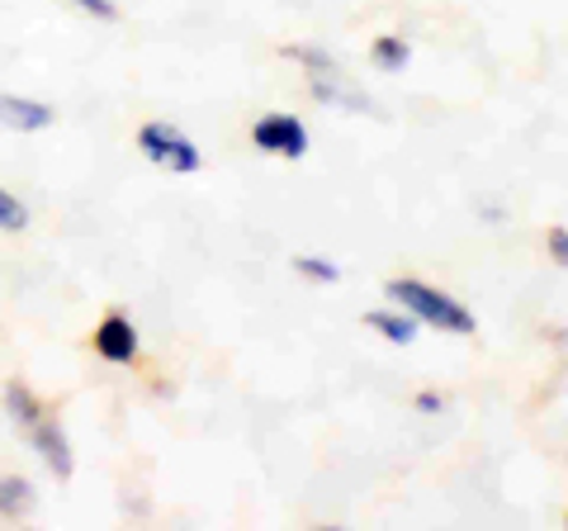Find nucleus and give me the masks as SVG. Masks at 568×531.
<instances>
[{
	"label": "nucleus",
	"mask_w": 568,
	"mask_h": 531,
	"mask_svg": "<svg viewBox=\"0 0 568 531\" xmlns=\"http://www.w3.org/2000/svg\"><path fill=\"white\" fill-rule=\"evenodd\" d=\"M308 91L323 100V104H336V110H351V114H365V110H369V96L355 91V86H346L342 72H317V77L308 81Z\"/></svg>",
	"instance_id": "7"
},
{
	"label": "nucleus",
	"mask_w": 568,
	"mask_h": 531,
	"mask_svg": "<svg viewBox=\"0 0 568 531\" xmlns=\"http://www.w3.org/2000/svg\"><path fill=\"white\" fill-rule=\"evenodd\" d=\"M413 403H417V413H440V409H446V399H440L436 389H422V394H417Z\"/></svg>",
	"instance_id": "17"
},
{
	"label": "nucleus",
	"mask_w": 568,
	"mask_h": 531,
	"mask_svg": "<svg viewBox=\"0 0 568 531\" xmlns=\"http://www.w3.org/2000/svg\"><path fill=\"white\" fill-rule=\"evenodd\" d=\"M294 271L308 275V280H323V285H336V280H342V266L327 261V257H294Z\"/></svg>",
	"instance_id": "13"
},
{
	"label": "nucleus",
	"mask_w": 568,
	"mask_h": 531,
	"mask_svg": "<svg viewBox=\"0 0 568 531\" xmlns=\"http://www.w3.org/2000/svg\"><path fill=\"white\" fill-rule=\"evenodd\" d=\"M6 413H10L14 422H24V428H33V422L43 418V403H39V394H33L29 384L10 380V384H6Z\"/></svg>",
	"instance_id": "10"
},
{
	"label": "nucleus",
	"mask_w": 568,
	"mask_h": 531,
	"mask_svg": "<svg viewBox=\"0 0 568 531\" xmlns=\"http://www.w3.org/2000/svg\"><path fill=\"white\" fill-rule=\"evenodd\" d=\"M95 351L110 365H133L138 361V328L129 323L123 313H110V318H100L95 323Z\"/></svg>",
	"instance_id": "4"
},
{
	"label": "nucleus",
	"mask_w": 568,
	"mask_h": 531,
	"mask_svg": "<svg viewBox=\"0 0 568 531\" xmlns=\"http://www.w3.org/2000/svg\"><path fill=\"white\" fill-rule=\"evenodd\" d=\"M369 62H375L379 72H403V67L413 62V43L398 39V33H379V39L369 43Z\"/></svg>",
	"instance_id": "9"
},
{
	"label": "nucleus",
	"mask_w": 568,
	"mask_h": 531,
	"mask_svg": "<svg viewBox=\"0 0 568 531\" xmlns=\"http://www.w3.org/2000/svg\"><path fill=\"white\" fill-rule=\"evenodd\" d=\"M0 228H6V233H24L29 228V209L14 200L10 190H0Z\"/></svg>",
	"instance_id": "14"
},
{
	"label": "nucleus",
	"mask_w": 568,
	"mask_h": 531,
	"mask_svg": "<svg viewBox=\"0 0 568 531\" xmlns=\"http://www.w3.org/2000/svg\"><path fill=\"white\" fill-rule=\"evenodd\" d=\"M284 58H290V62H304L313 77H317V72H336V58H332V52H327V48H313V43H290V48H284Z\"/></svg>",
	"instance_id": "12"
},
{
	"label": "nucleus",
	"mask_w": 568,
	"mask_h": 531,
	"mask_svg": "<svg viewBox=\"0 0 568 531\" xmlns=\"http://www.w3.org/2000/svg\"><path fill=\"white\" fill-rule=\"evenodd\" d=\"M252 143L265 157H290V162H298V157L308 152V129L298 114H265L252 123Z\"/></svg>",
	"instance_id": "3"
},
{
	"label": "nucleus",
	"mask_w": 568,
	"mask_h": 531,
	"mask_svg": "<svg viewBox=\"0 0 568 531\" xmlns=\"http://www.w3.org/2000/svg\"><path fill=\"white\" fill-rule=\"evenodd\" d=\"M138 148L148 162L156 167H166L175 176H194V171H204V152L194 148V138H185L175 123H162V119H152V123H142L138 129Z\"/></svg>",
	"instance_id": "2"
},
{
	"label": "nucleus",
	"mask_w": 568,
	"mask_h": 531,
	"mask_svg": "<svg viewBox=\"0 0 568 531\" xmlns=\"http://www.w3.org/2000/svg\"><path fill=\"white\" fill-rule=\"evenodd\" d=\"M0 512H6V518H24V512H33V484L20 480V474L0 480Z\"/></svg>",
	"instance_id": "11"
},
{
	"label": "nucleus",
	"mask_w": 568,
	"mask_h": 531,
	"mask_svg": "<svg viewBox=\"0 0 568 531\" xmlns=\"http://www.w3.org/2000/svg\"><path fill=\"white\" fill-rule=\"evenodd\" d=\"M384 294L394 299L398 309H407L417 318V323H432V328H440V332H474L478 328V318H474V309H465L455 294H446V290H436V285H426V280H413V275H403V280H388L384 285Z\"/></svg>",
	"instance_id": "1"
},
{
	"label": "nucleus",
	"mask_w": 568,
	"mask_h": 531,
	"mask_svg": "<svg viewBox=\"0 0 568 531\" xmlns=\"http://www.w3.org/2000/svg\"><path fill=\"white\" fill-rule=\"evenodd\" d=\"M365 328H375L384 342H394V347H407V342H417V318L413 313H398V309H369L365 313Z\"/></svg>",
	"instance_id": "8"
},
{
	"label": "nucleus",
	"mask_w": 568,
	"mask_h": 531,
	"mask_svg": "<svg viewBox=\"0 0 568 531\" xmlns=\"http://www.w3.org/2000/svg\"><path fill=\"white\" fill-rule=\"evenodd\" d=\"M77 10H85V14H95V20H119V6L114 0H71Z\"/></svg>",
	"instance_id": "16"
},
{
	"label": "nucleus",
	"mask_w": 568,
	"mask_h": 531,
	"mask_svg": "<svg viewBox=\"0 0 568 531\" xmlns=\"http://www.w3.org/2000/svg\"><path fill=\"white\" fill-rule=\"evenodd\" d=\"M0 123L14 133H39L58 123V110L43 100H24V96H0Z\"/></svg>",
	"instance_id": "6"
},
{
	"label": "nucleus",
	"mask_w": 568,
	"mask_h": 531,
	"mask_svg": "<svg viewBox=\"0 0 568 531\" xmlns=\"http://www.w3.org/2000/svg\"><path fill=\"white\" fill-rule=\"evenodd\" d=\"M549 261H555V266L568 261V228H564V223L549 228Z\"/></svg>",
	"instance_id": "15"
},
{
	"label": "nucleus",
	"mask_w": 568,
	"mask_h": 531,
	"mask_svg": "<svg viewBox=\"0 0 568 531\" xmlns=\"http://www.w3.org/2000/svg\"><path fill=\"white\" fill-rule=\"evenodd\" d=\"M29 432H33V451L43 455V465L58 474V480H71V470H77V455H71V441L62 432V422L58 418H39Z\"/></svg>",
	"instance_id": "5"
}]
</instances>
